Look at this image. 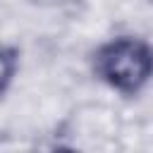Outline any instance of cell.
Segmentation results:
<instances>
[{
    "label": "cell",
    "mask_w": 153,
    "mask_h": 153,
    "mask_svg": "<svg viewBox=\"0 0 153 153\" xmlns=\"http://www.w3.org/2000/svg\"><path fill=\"white\" fill-rule=\"evenodd\" d=\"M96 72L120 91H136L153 74V48L139 38H117L98 50Z\"/></svg>",
    "instance_id": "cell-1"
},
{
    "label": "cell",
    "mask_w": 153,
    "mask_h": 153,
    "mask_svg": "<svg viewBox=\"0 0 153 153\" xmlns=\"http://www.w3.org/2000/svg\"><path fill=\"white\" fill-rule=\"evenodd\" d=\"M12 74H14V57H12V53H7V50L0 48V93L10 84Z\"/></svg>",
    "instance_id": "cell-2"
},
{
    "label": "cell",
    "mask_w": 153,
    "mask_h": 153,
    "mask_svg": "<svg viewBox=\"0 0 153 153\" xmlns=\"http://www.w3.org/2000/svg\"><path fill=\"white\" fill-rule=\"evenodd\" d=\"M33 2H38V5H65V2H72V0H33Z\"/></svg>",
    "instance_id": "cell-3"
},
{
    "label": "cell",
    "mask_w": 153,
    "mask_h": 153,
    "mask_svg": "<svg viewBox=\"0 0 153 153\" xmlns=\"http://www.w3.org/2000/svg\"><path fill=\"white\" fill-rule=\"evenodd\" d=\"M151 2H153V0H151Z\"/></svg>",
    "instance_id": "cell-4"
}]
</instances>
